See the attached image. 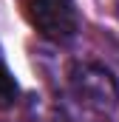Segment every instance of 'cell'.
<instances>
[{
	"label": "cell",
	"mask_w": 119,
	"mask_h": 122,
	"mask_svg": "<svg viewBox=\"0 0 119 122\" xmlns=\"http://www.w3.org/2000/svg\"><path fill=\"white\" fill-rule=\"evenodd\" d=\"M23 17L40 37L65 43L79 29L74 0H23Z\"/></svg>",
	"instance_id": "cell-1"
},
{
	"label": "cell",
	"mask_w": 119,
	"mask_h": 122,
	"mask_svg": "<svg viewBox=\"0 0 119 122\" xmlns=\"http://www.w3.org/2000/svg\"><path fill=\"white\" fill-rule=\"evenodd\" d=\"M71 88L79 97L82 105L96 108V111H111L119 99V82L116 77L96 65V62H85V65H77L74 74H71Z\"/></svg>",
	"instance_id": "cell-2"
},
{
	"label": "cell",
	"mask_w": 119,
	"mask_h": 122,
	"mask_svg": "<svg viewBox=\"0 0 119 122\" xmlns=\"http://www.w3.org/2000/svg\"><path fill=\"white\" fill-rule=\"evenodd\" d=\"M17 80H14V74L6 68V62L0 60V108H11L14 102H17Z\"/></svg>",
	"instance_id": "cell-3"
},
{
	"label": "cell",
	"mask_w": 119,
	"mask_h": 122,
	"mask_svg": "<svg viewBox=\"0 0 119 122\" xmlns=\"http://www.w3.org/2000/svg\"><path fill=\"white\" fill-rule=\"evenodd\" d=\"M116 3H119V0H116Z\"/></svg>",
	"instance_id": "cell-4"
}]
</instances>
